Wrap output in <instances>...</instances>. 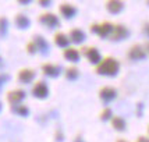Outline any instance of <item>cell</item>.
I'll use <instances>...</instances> for the list:
<instances>
[{"instance_id":"obj_14","label":"cell","mask_w":149,"mask_h":142,"mask_svg":"<svg viewBox=\"0 0 149 142\" xmlns=\"http://www.w3.org/2000/svg\"><path fill=\"white\" fill-rule=\"evenodd\" d=\"M63 56H64V58L67 60V61H70V63H78V61H79V57H81V53H79L78 49L68 46V47H65L64 49Z\"/></svg>"},{"instance_id":"obj_20","label":"cell","mask_w":149,"mask_h":142,"mask_svg":"<svg viewBox=\"0 0 149 142\" xmlns=\"http://www.w3.org/2000/svg\"><path fill=\"white\" fill-rule=\"evenodd\" d=\"M111 127L116 129V131H124L125 127H127V124H125V120H124L123 117L114 116L111 118Z\"/></svg>"},{"instance_id":"obj_17","label":"cell","mask_w":149,"mask_h":142,"mask_svg":"<svg viewBox=\"0 0 149 142\" xmlns=\"http://www.w3.org/2000/svg\"><path fill=\"white\" fill-rule=\"evenodd\" d=\"M53 40H54V45L58 46V47H63V49L68 47V46H70V42H71V40H70V36L65 35L64 32H56Z\"/></svg>"},{"instance_id":"obj_26","label":"cell","mask_w":149,"mask_h":142,"mask_svg":"<svg viewBox=\"0 0 149 142\" xmlns=\"http://www.w3.org/2000/svg\"><path fill=\"white\" fill-rule=\"evenodd\" d=\"M36 1H38V4L40 7H49V6H52V1L53 0H36Z\"/></svg>"},{"instance_id":"obj_27","label":"cell","mask_w":149,"mask_h":142,"mask_svg":"<svg viewBox=\"0 0 149 142\" xmlns=\"http://www.w3.org/2000/svg\"><path fill=\"white\" fill-rule=\"evenodd\" d=\"M142 32L145 33V36H146V38H149V22H145V24H143Z\"/></svg>"},{"instance_id":"obj_25","label":"cell","mask_w":149,"mask_h":142,"mask_svg":"<svg viewBox=\"0 0 149 142\" xmlns=\"http://www.w3.org/2000/svg\"><path fill=\"white\" fill-rule=\"evenodd\" d=\"M8 79H10V75H8V74H6V72H0V89L3 88V85L6 84Z\"/></svg>"},{"instance_id":"obj_24","label":"cell","mask_w":149,"mask_h":142,"mask_svg":"<svg viewBox=\"0 0 149 142\" xmlns=\"http://www.w3.org/2000/svg\"><path fill=\"white\" fill-rule=\"evenodd\" d=\"M111 118H113L111 109L106 107V109L102 110V113H100V120H102V121H107V120H111Z\"/></svg>"},{"instance_id":"obj_12","label":"cell","mask_w":149,"mask_h":142,"mask_svg":"<svg viewBox=\"0 0 149 142\" xmlns=\"http://www.w3.org/2000/svg\"><path fill=\"white\" fill-rule=\"evenodd\" d=\"M35 77H36V72L32 68H21L18 71V75H17L21 84H31L35 79Z\"/></svg>"},{"instance_id":"obj_13","label":"cell","mask_w":149,"mask_h":142,"mask_svg":"<svg viewBox=\"0 0 149 142\" xmlns=\"http://www.w3.org/2000/svg\"><path fill=\"white\" fill-rule=\"evenodd\" d=\"M32 39L35 40V43H36V46H38V50H39L40 54H43V56L49 54V52H50V46H49L47 40H46L42 35H35Z\"/></svg>"},{"instance_id":"obj_6","label":"cell","mask_w":149,"mask_h":142,"mask_svg":"<svg viewBox=\"0 0 149 142\" xmlns=\"http://www.w3.org/2000/svg\"><path fill=\"white\" fill-rule=\"evenodd\" d=\"M43 75L49 78H57L61 74V67L58 64H53V63H43L40 65Z\"/></svg>"},{"instance_id":"obj_34","label":"cell","mask_w":149,"mask_h":142,"mask_svg":"<svg viewBox=\"0 0 149 142\" xmlns=\"http://www.w3.org/2000/svg\"><path fill=\"white\" fill-rule=\"evenodd\" d=\"M3 67H4V61H3V58L0 57V70H3Z\"/></svg>"},{"instance_id":"obj_9","label":"cell","mask_w":149,"mask_h":142,"mask_svg":"<svg viewBox=\"0 0 149 142\" xmlns=\"http://www.w3.org/2000/svg\"><path fill=\"white\" fill-rule=\"evenodd\" d=\"M127 56L130 60H134V61H138V60H143L146 57V50L145 47L141 45H134L130 47V50L127 53Z\"/></svg>"},{"instance_id":"obj_29","label":"cell","mask_w":149,"mask_h":142,"mask_svg":"<svg viewBox=\"0 0 149 142\" xmlns=\"http://www.w3.org/2000/svg\"><path fill=\"white\" fill-rule=\"evenodd\" d=\"M56 141H63V134H61V131H56Z\"/></svg>"},{"instance_id":"obj_33","label":"cell","mask_w":149,"mask_h":142,"mask_svg":"<svg viewBox=\"0 0 149 142\" xmlns=\"http://www.w3.org/2000/svg\"><path fill=\"white\" fill-rule=\"evenodd\" d=\"M74 142H85V141L82 139V138H81V136H77V138L74 139Z\"/></svg>"},{"instance_id":"obj_5","label":"cell","mask_w":149,"mask_h":142,"mask_svg":"<svg viewBox=\"0 0 149 142\" xmlns=\"http://www.w3.org/2000/svg\"><path fill=\"white\" fill-rule=\"evenodd\" d=\"M25 96L26 93L24 89H11L7 92L6 99L10 104H18V103H22V100L25 99Z\"/></svg>"},{"instance_id":"obj_15","label":"cell","mask_w":149,"mask_h":142,"mask_svg":"<svg viewBox=\"0 0 149 142\" xmlns=\"http://www.w3.org/2000/svg\"><path fill=\"white\" fill-rule=\"evenodd\" d=\"M124 8L123 0H107L106 1V10L110 14H118L121 13Z\"/></svg>"},{"instance_id":"obj_31","label":"cell","mask_w":149,"mask_h":142,"mask_svg":"<svg viewBox=\"0 0 149 142\" xmlns=\"http://www.w3.org/2000/svg\"><path fill=\"white\" fill-rule=\"evenodd\" d=\"M143 109V106H142V103H138V116L141 117V110Z\"/></svg>"},{"instance_id":"obj_36","label":"cell","mask_w":149,"mask_h":142,"mask_svg":"<svg viewBox=\"0 0 149 142\" xmlns=\"http://www.w3.org/2000/svg\"><path fill=\"white\" fill-rule=\"evenodd\" d=\"M0 111H1V102H0Z\"/></svg>"},{"instance_id":"obj_4","label":"cell","mask_w":149,"mask_h":142,"mask_svg":"<svg viewBox=\"0 0 149 142\" xmlns=\"http://www.w3.org/2000/svg\"><path fill=\"white\" fill-rule=\"evenodd\" d=\"M31 92H32V96L36 99H46L49 96V86L45 81H36Z\"/></svg>"},{"instance_id":"obj_1","label":"cell","mask_w":149,"mask_h":142,"mask_svg":"<svg viewBox=\"0 0 149 142\" xmlns=\"http://www.w3.org/2000/svg\"><path fill=\"white\" fill-rule=\"evenodd\" d=\"M120 70V63L114 57H104L102 61L96 65V74L99 75H106V77H114Z\"/></svg>"},{"instance_id":"obj_23","label":"cell","mask_w":149,"mask_h":142,"mask_svg":"<svg viewBox=\"0 0 149 142\" xmlns=\"http://www.w3.org/2000/svg\"><path fill=\"white\" fill-rule=\"evenodd\" d=\"M25 50H26V53L28 54H36V53H39V50H38V46H36V43H35V40H29L28 43H26V46H25Z\"/></svg>"},{"instance_id":"obj_37","label":"cell","mask_w":149,"mask_h":142,"mask_svg":"<svg viewBox=\"0 0 149 142\" xmlns=\"http://www.w3.org/2000/svg\"><path fill=\"white\" fill-rule=\"evenodd\" d=\"M146 3H148V4H149V0H146Z\"/></svg>"},{"instance_id":"obj_18","label":"cell","mask_w":149,"mask_h":142,"mask_svg":"<svg viewBox=\"0 0 149 142\" xmlns=\"http://www.w3.org/2000/svg\"><path fill=\"white\" fill-rule=\"evenodd\" d=\"M68 36H70V40H71L72 43H75V45H79V43H82L85 40V32L84 31H81L79 28H72L70 33H68Z\"/></svg>"},{"instance_id":"obj_3","label":"cell","mask_w":149,"mask_h":142,"mask_svg":"<svg viewBox=\"0 0 149 142\" xmlns=\"http://www.w3.org/2000/svg\"><path fill=\"white\" fill-rule=\"evenodd\" d=\"M38 21L39 24H42L43 26L49 28V29H54V28H58L60 26V19L56 14L53 13H42L38 17Z\"/></svg>"},{"instance_id":"obj_32","label":"cell","mask_w":149,"mask_h":142,"mask_svg":"<svg viewBox=\"0 0 149 142\" xmlns=\"http://www.w3.org/2000/svg\"><path fill=\"white\" fill-rule=\"evenodd\" d=\"M143 47H145V50H146V54H149V42H146Z\"/></svg>"},{"instance_id":"obj_16","label":"cell","mask_w":149,"mask_h":142,"mask_svg":"<svg viewBox=\"0 0 149 142\" xmlns=\"http://www.w3.org/2000/svg\"><path fill=\"white\" fill-rule=\"evenodd\" d=\"M14 24H15V26L18 29H28L31 26V19L25 14L18 13L15 15V18H14Z\"/></svg>"},{"instance_id":"obj_10","label":"cell","mask_w":149,"mask_h":142,"mask_svg":"<svg viewBox=\"0 0 149 142\" xmlns=\"http://www.w3.org/2000/svg\"><path fill=\"white\" fill-rule=\"evenodd\" d=\"M82 53H84V56L88 58V61L91 64L97 65L102 61V56H100V53H99V50H97L96 47H84Z\"/></svg>"},{"instance_id":"obj_38","label":"cell","mask_w":149,"mask_h":142,"mask_svg":"<svg viewBox=\"0 0 149 142\" xmlns=\"http://www.w3.org/2000/svg\"><path fill=\"white\" fill-rule=\"evenodd\" d=\"M148 132H149V127H148Z\"/></svg>"},{"instance_id":"obj_28","label":"cell","mask_w":149,"mask_h":142,"mask_svg":"<svg viewBox=\"0 0 149 142\" xmlns=\"http://www.w3.org/2000/svg\"><path fill=\"white\" fill-rule=\"evenodd\" d=\"M33 0H17V3L21 4V6H28V4H31Z\"/></svg>"},{"instance_id":"obj_21","label":"cell","mask_w":149,"mask_h":142,"mask_svg":"<svg viewBox=\"0 0 149 142\" xmlns=\"http://www.w3.org/2000/svg\"><path fill=\"white\" fill-rule=\"evenodd\" d=\"M64 75L68 81H75L79 77V71H78L77 67H68V68H65Z\"/></svg>"},{"instance_id":"obj_35","label":"cell","mask_w":149,"mask_h":142,"mask_svg":"<svg viewBox=\"0 0 149 142\" xmlns=\"http://www.w3.org/2000/svg\"><path fill=\"white\" fill-rule=\"evenodd\" d=\"M117 142H127V141H124V139H118Z\"/></svg>"},{"instance_id":"obj_22","label":"cell","mask_w":149,"mask_h":142,"mask_svg":"<svg viewBox=\"0 0 149 142\" xmlns=\"http://www.w3.org/2000/svg\"><path fill=\"white\" fill-rule=\"evenodd\" d=\"M8 29V19L6 17H0V38H4Z\"/></svg>"},{"instance_id":"obj_2","label":"cell","mask_w":149,"mask_h":142,"mask_svg":"<svg viewBox=\"0 0 149 142\" xmlns=\"http://www.w3.org/2000/svg\"><path fill=\"white\" fill-rule=\"evenodd\" d=\"M113 28L114 25L109 22V21H104L102 24H92L91 25V32L92 33H96L99 38L106 39V38H110L111 32H113Z\"/></svg>"},{"instance_id":"obj_30","label":"cell","mask_w":149,"mask_h":142,"mask_svg":"<svg viewBox=\"0 0 149 142\" xmlns=\"http://www.w3.org/2000/svg\"><path fill=\"white\" fill-rule=\"evenodd\" d=\"M135 142H149V138H146V136H138Z\"/></svg>"},{"instance_id":"obj_11","label":"cell","mask_w":149,"mask_h":142,"mask_svg":"<svg viewBox=\"0 0 149 142\" xmlns=\"http://www.w3.org/2000/svg\"><path fill=\"white\" fill-rule=\"evenodd\" d=\"M58 13L60 15L65 19H71L75 17V14H77V7L70 4V3H61L60 6H58Z\"/></svg>"},{"instance_id":"obj_19","label":"cell","mask_w":149,"mask_h":142,"mask_svg":"<svg viewBox=\"0 0 149 142\" xmlns=\"http://www.w3.org/2000/svg\"><path fill=\"white\" fill-rule=\"evenodd\" d=\"M10 110L13 111L15 116L19 117H28L29 116V107L24 103H18V104H11Z\"/></svg>"},{"instance_id":"obj_8","label":"cell","mask_w":149,"mask_h":142,"mask_svg":"<svg viewBox=\"0 0 149 142\" xmlns=\"http://www.w3.org/2000/svg\"><path fill=\"white\" fill-rule=\"evenodd\" d=\"M116 96H117V90L113 86H103L99 90V97H100V100L104 104L110 103L111 100H114Z\"/></svg>"},{"instance_id":"obj_7","label":"cell","mask_w":149,"mask_h":142,"mask_svg":"<svg viewBox=\"0 0 149 142\" xmlns=\"http://www.w3.org/2000/svg\"><path fill=\"white\" fill-rule=\"evenodd\" d=\"M130 35V31L127 26L121 25V24H117L113 28V32L110 35V39L114 40V42H118V40H123V39H127Z\"/></svg>"}]
</instances>
